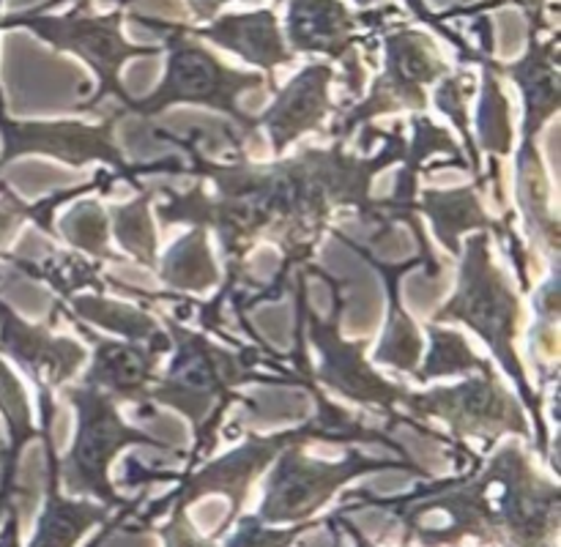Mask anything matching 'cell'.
Masks as SVG:
<instances>
[{
    "label": "cell",
    "mask_w": 561,
    "mask_h": 547,
    "mask_svg": "<svg viewBox=\"0 0 561 547\" xmlns=\"http://www.w3.org/2000/svg\"><path fill=\"white\" fill-rule=\"evenodd\" d=\"M340 507L394 512L405 525L403 547H460L466 539L482 547H559V481L542 476L518 441L499 446L488 463L474 457L466 474L389 498L354 490Z\"/></svg>",
    "instance_id": "cell-1"
},
{
    "label": "cell",
    "mask_w": 561,
    "mask_h": 547,
    "mask_svg": "<svg viewBox=\"0 0 561 547\" xmlns=\"http://www.w3.org/2000/svg\"><path fill=\"white\" fill-rule=\"evenodd\" d=\"M290 386H301L312 394L316 399L318 414L310 421L299 427H290V430L272 432V435H250L239 443L236 449H230L228 454L217 459H208L201 468L181 470L175 487L168 496L157 498L146 512L137 514V525H124L121 531H148L159 517H164L168 509H190L192 503H197L206 496H225L228 498V514H225L222 525L211 534V539H222L230 528H233L236 520L241 517V509H244L247 498H250L252 485L261 479V474L266 468H272L274 459L279 457V452L294 443H381V446L394 449L400 457L411 459L409 452L400 446L398 441L389 438V430H378V427H367L359 416H354L351 410L340 408V405L329 403L323 397V392L318 388V383L312 377H301L290 372L288 375Z\"/></svg>",
    "instance_id": "cell-2"
},
{
    "label": "cell",
    "mask_w": 561,
    "mask_h": 547,
    "mask_svg": "<svg viewBox=\"0 0 561 547\" xmlns=\"http://www.w3.org/2000/svg\"><path fill=\"white\" fill-rule=\"evenodd\" d=\"M164 331L175 345V359L168 375L153 381L148 388V405H168L192 421L195 446L184 459V470H192L217 446L219 424L233 403L241 399L236 386L247 381L272 383V377L257 372V348H241L239 353L219 348L206 334L181 326L179 317H164Z\"/></svg>",
    "instance_id": "cell-3"
},
{
    "label": "cell",
    "mask_w": 561,
    "mask_h": 547,
    "mask_svg": "<svg viewBox=\"0 0 561 547\" xmlns=\"http://www.w3.org/2000/svg\"><path fill=\"white\" fill-rule=\"evenodd\" d=\"M460 271H458V288L455 293L444 301L431 317L433 323H449L460 321L491 348L499 364L504 366L513 383L520 392V403L524 408L531 410L535 416V449L553 465L557 470V459H553L551 441H548V427L542 421V397L531 388L529 377H526L524 361L518 356V331L520 321H524V306H520V295L515 284L510 282L507 274L493 263L491 255V233L488 230H477L474 235L466 238L460 246Z\"/></svg>",
    "instance_id": "cell-4"
},
{
    "label": "cell",
    "mask_w": 561,
    "mask_h": 547,
    "mask_svg": "<svg viewBox=\"0 0 561 547\" xmlns=\"http://www.w3.org/2000/svg\"><path fill=\"white\" fill-rule=\"evenodd\" d=\"M131 22L148 27L162 38V53L168 55V69L159 85L148 96L126 98L121 104L124 113H135L140 118H153L170 109L173 104H203L208 109H217L225 118L233 120V129L241 140H250L257 135V118L239 109V96L247 91L266 88V77L257 71H241L225 63L219 55H214L197 36H192L186 22L159 20V16L140 14V11H126Z\"/></svg>",
    "instance_id": "cell-5"
},
{
    "label": "cell",
    "mask_w": 561,
    "mask_h": 547,
    "mask_svg": "<svg viewBox=\"0 0 561 547\" xmlns=\"http://www.w3.org/2000/svg\"><path fill=\"white\" fill-rule=\"evenodd\" d=\"M126 5H115L107 14H96L91 9V0H75L66 14H47V5L20 11V14L0 16V31L22 27L33 36L42 38L55 53H69L80 58L96 77L93 93L85 102L75 104V113H93L107 96H115L121 104L129 98L121 69L131 58H157L162 47H146V44H131L124 36Z\"/></svg>",
    "instance_id": "cell-6"
},
{
    "label": "cell",
    "mask_w": 561,
    "mask_h": 547,
    "mask_svg": "<svg viewBox=\"0 0 561 547\" xmlns=\"http://www.w3.org/2000/svg\"><path fill=\"white\" fill-rule=\"evenodd\" d=\"M398 424H411L431 441L458 446L466 438H482L488 446L504 432L531 438V421L518 394L499 381L493 364L466 377L458 386L405 388Z\"/></svg>",
    "instance_id": "cell-7"
},
{
    "label": "cell",
    "mask_w": 561,
    "mask_h": 547,
    "mask_svg": "<svg viewBox=\"0 0 561 547\" xmlns=\"http://www.w3.org/2000/svg\"><path fill=\"white\" fill-rule=\"evenodd\" d=\"M64 397L69 399L77 414L75 441H71L69 452L58 457V479L69 496L93 498L115 512L135 503L137 498L121 496L110 479V463L126 446H153L186 459L184 452L173 449L162 438H153L151 432L126 424L110 394L75 383V386H64Z\"/></svg>",
    "instance_id": "cell-8"
},
{
    "label": "cell",
    "mask_w": 561,
    "mask_h": 547,
    "mask_svg": "<svg viewBox=\"0 0 561 547\" xmlns=\"http://www.w3.org/2000/svg\"><path fill=\"white\" fill-rule=\"evenodd\" d=\"M378 33L383 44V69L373 80L367 96H362L354 107L337 109V118L329 129L332 140L337 142H348L359 126H370V120L381 115L400 113V109L425 113L431 104L427 88L453 71L431 33L422 27L383 25Z\"/></svg>",
    "instance_id": "cell-9"
},
{
    "label": "cell",
    "mask_w": 561,
    "mask_h": 547,
    "mask_svg": "<svg viewBox=\"0 0 561 547\" xmlns=\"http://www.w3.org/2000/svg\"><path fill=\"white\" fill-rule=\"evenodd\" d=\"M274 468L263 485V501L255 517L268 525H290L316 520L318 512L343 490L348 481L376 470H409L427 479V470L414 459L367 457L348 449L343 459H316L305 452L301 443L283 449L274 459Z\"/></svg>",
    "instance_id": "cell-10"
},
{
    "label": "cell",
    "mask_w": 561,
    "mask_h": 547,
    "mask_svg": "<svg viewBox=\"0 0 561 547\" xmlns=\"http://www.w3.org/2000/svg\"><path fill=\"white\" fill-rule=\"evenodd\" d=\"M307 274H316L323 282L332 288L334 310L332 317H321L310 306V299L305 301V337H310L312 348L318 350L321 361H318V370H310V377L316 383H323L327 388H332L334 394L345 397L354 405H370V408L381 410L389 416L387 430H392L398 424V408L400 399H403L405 386L383 377L370 361L365 359L367 339H345L340 331V321H343V282L334 277H329L323 268L305 266Z\"/></svg>",
    "instance_id": "cell-11"
},
{
    "label": "cell",
    "mask_w": 561,
    "mask_h": 547,
    "mask_svg": "<svg viewBox=\"0 0 561 547\" xmlns=\"http://www.w3.org/2000/svg\"><path fill=\"white\" fill-rule=\"evenodd\" d=\"M389 14H400L398 5L354 11L345 0H288L283 36L294 55H323L334 66H343L345 98L354 102L365 88V58L359 47H367L373 55V36L387 25Z\"/></svg>",
    "instance_id": "cell-12"
},
{
    "label": "cell",
    "mask_w": 561,
    "mask_h": 547,
    "mask_svg": "<svg viewBox=\"0 0 561 547\" xmlns=\"http://www.w3.org/2000/svg\"><path fill=\"white\" fill-rule=\"evenodd\" d=\"M124 115V109L118 107L102 124L93 126L82 124V120H14L5 115L3 91H0V137H3L0 170L27 153H42V156H53L69 167H85L91 162L113 164V178H126L129 162L113 137L115 126Z\"/></svg>",
    "instance_id": "cell-13"
},
{
    "label": "cell",
    "mask_w": 561,
    "mask_h": 547,
    "mask_svg": "<svg viewBox=\"0 0 561 547\" xmlns=\"http://www.w3.org/2000/svg\"><path fill=\"white\" fill-rule=\"evenodd\" d=\"M69 321L93 348V361L82 375V386L99 388V392L110 394L115 403L126 399V403L140 405L137 416H148V419L157 416V408L148 405V388L157 381L159 359L173 348L170 334L162 331L148 342H135V339L118 342V339H104L102 334H96L77 317H69Z\"/></svg>",
    "instance_id": "cell-14"
},
{
    "label": "cell",
    "mask_w": 561,
    "mask_h": 547,
    "mask_svg": "<svg viewBox=\"0 0 561 547\" xmlns=\"http://www.w3.org/2000/svg\"><path fill=\"white\" fill-rule=\"evenodd\" d=\"M400 222L411 224V230H414V238L420 241V255L411 257V260H405V263H398V266L373 257L370 246L356 244L354 238L343 235L340 230H334V235H337L345 246H351V249H354L362 260L370 263V266L381 274L383 284H387V295H389L387 328H383L381 345H378V350H376V361L378 364H389V366H394V370H403V372H409V375H414V370L420 366L422 337H420V331H416L414 321L409 317V312L403 310V301H400V279H403V274H409L411 268H416V266H425L427 277H438L442 266H438V260L433 257L431 244H427L425 228H422V222L416 219V211L405 213Z\"/></svg>",
    "instance_id": "cell-15"
},
{
    "label": "cell",
    "mask_w": 561,
    "mask_h": 547,
    "mask_svg": "<svg viewBox=\"0 0 561 547\" xmlns=\"http://www.w3.org/2000/svg\"><path fill=\"white\" fill-rule=\"evenodd\" d=\"M334 77L337 66L332 60H312L283 88H274V102L255 118L257 129L268 131V142L277 156H283L307 131H321L323 120L337 109L329 98Z\"/></svg>",
    "instance_id": "cell-16"
},
{
    "label": "cell",
    "mask_w": 561,
    "mask_h": 547,
    "mask_svg": "<svg viewBox=\"0 0 561 547\" xmlns=\"http://www.w3.org/2000/svg\"><path fill=\"white\" fill-rule=\"evenodd\" d=\"M38 408H42V424H38V438L44 441V454H47V498L38 514L36 531H33L27 547H77V542L93 528L104 525L113 517V509L88 498L64 496L58 479V452H55V399L49 388L38 392Z\"/></svg>",
    "instance_id": "cell-17"
},
{
    "label": "cell",
    "mask_w": 561,
    "mask_h": 547,
    "mask_svg": "<svg viewBox=\"0 0 561 547\" xmlns=\"http://www.w3.org/2000/svg\"><path fill=\"white\" fill-rule=\"evenodd\" d=\"M58 306L44 323H27L0 301V353L14 359L33 383H47L49 388L64 386L85 364V348L71 337H55L53 326Z\"/></svg>",
    "instance_id": "cell-18"
},
{
    "label": "cell",
    "mask_w": 561,
    "mask_h": 547,
    "mask_svg": "<svg viewBox=\"0 0 561 547\" xmlns=\"http://www.w3.org/2000/svg\"><path fill=\"white\" fill-rule=\"evenodd\" d=\"M559 31L551 27V36L542 38V31L529 27L526 53L513 63L493 60L496 74L510 77L524 96V129H520V153L537 151V135L542 126L559 113L561 80H559Z\"/></svg>",
    "instance_id": "cell-19"
},
{
    "label": "cell",
    "mask_w": 561,
    "mask_h": 547,
    "mask_svg": "<svg viewBox=\"0 0 561 547\" xmlns=\"http://www.w3.org/2000/svg\"><path fill=\"white\" fill-rule=\"evenodd\" d=\"M192 36L201 42H211L217 47L228 49V53L239 55L247 63L263 69L268 88H277L274 82V71L279 66H288L296 58L290 53L288 42L279 27L277 11L272 5H263L255 11H239V14H217L211 22L203 25H186Z\"/></svg>",
    "instance_id": "cell-20"
},
{
    "label": "cell",
    "mask_w": 561,
    "mask_h": 547,
    "mask_svg": "<svg viewBox=\"0 0 561 547\" xmlns=\"http://www.w3.org/2000/svg\"><path fill=\"white\" fill-rule=\"evenodd\" d=\"M477 189H480L477 184L460 186V189H425L420 202H414V211L431 219L436 238L453 257L460 255V235L466 230H488L499 235V228H502L496 219L485 213Z\"/></svg>",
    "instance_id": "cell-21"
},
{
    "label": "cell",
    "mask_w": 561,
    "mask_h": 547,
    "mask_svg": "<svg viewBox=\"0 0 561 547\" xmlns=\"http://www.w3.org/2000/svg\"><path fill=\"white\" fill-rule=\"evenodd\" d=\"M159 268V279L168 284L173 293H206L222 282L217 271V263L208 246V230L192 228L184 238L175 241Z\"/></svg>",
    "instance_id": "cell-22"
},
{
    "label": "cell",
    "mask_w": 561,
    "mask_h": 547,
    "mask_svg": "<svg viewBox=\"0 0 561 547\" xmlns=\"http://www.w3.org/2000/svg\"><path fill=\"white\" fill-rule=\"evenodd\" d=\"M60 315L77 317L82 323H93L99 328L121 334L124 339H135V342H148V339L159 337L164 331L157 323V317L148 315L140 306L124 304V301L104 299V295H80L75 293L71 299H55Z\"/></svg>",
    "instance_id": "cell-23"
},
{
    "label": "cell",
    "mask_w": 561,
    "mask_h": 547,
    "mask_svg": "<svg viewBox=\"0 0 561 547\" xmlns=\"http://www.w3.org/2000/svg\"><path fill=\"white\" fill-rule=\"evenodd\" d=\"M493 55L482 53L474 47V58L471 63L482 66V102L480 113H477V129H480V146L482 151L493 153V156H510L515 146L513 131V113H510V102L502 91L496 69H493Z\"/></svg>",
    "instance_id": "cell-24"
},
{
    "label": "cell",
    "mask_w": 561,
    "mask_h": 547,
    "mask_svg": "<svg viewBox=\"0 0 561 547\" xmlns=\"http://www.w3.org/2000/svg\"><path fill=\"white\" fill-rule=\"evenodd\" d=\"M135 189H140V195L131 202H124V206L110 208V222H113L115 238L121 241L126 252L135 257L140 266L157 268L159 266V235L157 228H153L151 219V200L157 197V189H148L140 184V178L131 181Z\"/></svg>",
    "instance_id": "cell-25"
},
{
    "label": "cell",
    "mask_w": 561,
    "mask_h": 547,
    "mask_svg": "<svg viewBox=\"0 0 561 547\" xmlns=\"http://www.w3.org/2000/svg\"><path fill=\"white\" fill-rule=\"evenodd\" d=\"M3 260H9L11 266L25 271L31 279H38V282H47L53 284L55 293L60 299H71L75 293H80L82 288H93L102 293L104 290V274L99 268V263H88L85 257L80 255H53L42 263H33V260H22V257L14 255H0Z\"/></svg>",
    "instance_id": "cell-26"
},
{
    "label": "cell",
    "mask_w": 561,
    "mask_h": 547,
    "mask_svg": "<svg viewBox=\"0 0 561 547\" xmlns=\"http://www.w3.org/2000/svg\"><path fill=\"white\" fill-rule=\"evenodd\" d=\"M427 334H431V350L425 356V364L414 370L416 383H427L433 377H447V375H463V372H480L491 366V361L482 359L474 353L463 334L444 328L442 323L427 321Z\"/></svg>",
    "instance_id": "cell-27"
},
{
    "label": "cell",
    "mask_w": 561,
    "mask_h": 547,
    "mask_svg": "<svg viewBox=\"0 0 561 547\" xmlns=\"http://www.w3.org/2000/svg\"><path fill=\"white\" fill-rule=\"evenodd\" d=\"M474 93V74L469 71H449L447 77L436 82V91H433V102L436 107L447 115L455 124V129L463 135L466 148H469V170L477 175V184H485V173H482L480 162V148L477 140L471 137V115H469V96Z\"/></svg>",
    "instance_id": "cell-28"
},
{
    "label": "cell",
    "mask_w": 561,
    "mask_h": 547,
    "mask_svg": "<svg viewBox=\"0 0 561 547\" xmlns=\"http://www.w3.org/2000/svg\"><path fill=\"white\" fill-rule=\"evenodd\" d=\"M107 224L110 217L102 208V202L82 200L60 217L58 228L60 235H64L75 249L85 252V255L96 257V260H121V255H115L107 246Z\"/></svg>",
    "instance_id": "cell-29"
},
{
    "label": "cell",
    "mask_w": 561,
    "mask_h": 547,
    "mask_svg": "<svg viewBox=\"0 0 561 547\" xmlns=\"http://www.w3.org/2000/svg\"><path fill=\"white\" fill-rule=\"evenodd\" d=\"M321 517L290 525H268L257 520L255 514H244V517L236 520V531L222 547H294L299 536H305L312 528H321Z\"/></svg>",
    "instance_id": "cell-30"
},
{
    "label": "cell",
    "mask_w": 561,
    "mask_h": 547,
    "mask_svg": "<svg viewBox=\"0 0 561 547\" xmlns=\"http://www.w3.org/2000/svg\"><path fill=\"white\" fill-rule=\"evenodd\" d=\"M164 525H151L148 531H157L162 536L164 547H217V539L211 536H201L186 517V509H168L164 512Z\"/></svg>",
    "instance_id": "cell-31"
},
{
    "label": "cell",
    "mask_w": 561,
    "mask_h": 547,
    "mask_svg": "<svg viewBox=\"0 0 561 547\" xmlns=\"http://www.w3.org/2000/svg\"><path fill=\"white\" fill-rule=\"evenodd\" d=\"M551 3L553 0H480V3L469 5V9H449V11H444V14H436V16L442 22H447L449 16H463V14L477 16V14H485V11H491V9H499V5H518V9L524 11L529 27H535V31H548L546 9Z\"/></svg>",
    "instance_id": "cell-32"
},
{
    "label": "cell",
    "mask_w": 561,
    "mask_h": 547,
    "mask_svg": "<svg viewBox=\"0 0 561 547\" xmlns=\"http://www.w3.org/2000/svg\"><path fill=\"white\" fill-rule=\"evenodd\" d=\"M535 306H537V321L559 323V268L548 277L546 284H540Z\"/></svg>",
    "instance_id": "cell-33"
},
{
    "label": "cell",
    "mask_w": 561,
    "mask_h": 547,
    "mask_svg": "<svg viewBox=\"0 0 561 547\" xmlns=\"http://www.w3.org/2000/svg\"><path fill=\"white\" fill-rule=\"evenodd\" d=\"M131 0H115V5H129ZM228 3H261V0H186L192 11V20L195 22H211L214 16L222 14V9Z\"/></svg>",
    "instance_id": "cell-34"
},
{
    "label": "cell",
    "mask_w": 561,
    "mask_h": 547,
    "mask_svg": "<svg viewBox=\"0 0 561 547\" xmlns=\"http://www.w3.org/2000/svg\"><path fill=\"white\" fill-rule=\"evenodd\" d=\"M323 520H329V523L337 525L340 531H345V534H348L351 539H354V547H378L376 542L370 539V536H365V531H359L354 523H351L348 512H343V509H340V507L334 509L332 514H327V517H323ZM334 547H340L337 542H334Z\"/></svg>",
    "instance_id": "cell-35"
},
{
    "label": "cell",
    "mask_w": 561,
    "mask_h": 547,
    "mask_svg": "<svg viewBox=\"0 0 561 547\" xmlns=\"http://www.w3.org/2000/svg\"><path fill=\"white\" fill-rule=\"evenodd\" d=\"M356 5H359V9H373V5H378V3H392V0H354Z\"/></svg>",
    "instance_id": "cell-36"
},
{
    "label": "cell",
    "mask_w": 561,
    "mask_h": 547,
    "mask_svg": "<svg viewBox=\"0 0 561 547\" xmlns=\"http://www.w3.org/2000/svg\"><path fill=\"white\" fill-rule=\"evenodd\" d=\"M0 11H3V0H0ZM0 16H3V14H0ZM0 33H3V31H0Z\"/></svg>",
    "instance_id": "cell-37"
}]
</instances>
